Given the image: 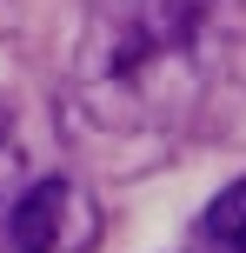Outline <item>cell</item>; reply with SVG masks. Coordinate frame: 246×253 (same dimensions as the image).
Listing matches in <instances>:
<instances>
[{
	"mask_svg": "<svg viewBox=\"0 0 246 253\" xmlns=\"http://www.w3.org/2000/svg\"><path fill=\"white\" fill-rule=\"evenodd\" d=\"M207 0H93L67 87V140L93 160L153 167L200 107Z\"/></svg>",
	"mask_w": 246,
	"mask_h": 253,
	"instance_id": "cell-1",
	"label": "cell"
},
{
	"mask_svg": "<svg viewBox=\"0 0 246 253\" xmlns=\"http://www.w3.org/2000/svg\"><path fill=\"white\" fill-rule=\"evenodd\" d=\"M100 200L67 173H40L13 193L7 207V253H93L100 247Z\"/></svg>",
	"mask_w": 246,
	"mask_h": 253,
	"instance_id": "cell-2",
	"label": "cell"
},
{
	"mask_svg": "<svg viewBox=\"0 0 246 253\" xmlns=\"http://www.w3.org/2000/svg\"><path fill=\"white\" fill-rule=\"evenodd\" d=\"M186 253H246V173L226 180L186 233Z\"/></svg>",
	"mask_w": 246,
	"mask_h": 253,
	"instance_id": "cell-3",
	"label": "cell"
},
{
	"mask_svg": "<svg viewBox=\"0 0 246 253\" xmlns=\"http://www.w3.org/2000/svg\"><path fill=\"white\" fill-rule=\"evenodd\" d=\"M20 27V0H0V34H13Z\"/></svg>",
	"mask_w": 246,
	"mask_h": 253,
	"instance_id": "cell-4",
	"label": "cell"
},
{
	"mask_svg": "<svg viewBox=\"0 0 246 253\" xmlns=\"http://www.w3.org/2000/svg\"><path fill=\"white\" fill-rule=\"evenodd\" d=\"M0 140H7V107H0Z\"/></svg>",
	"mask_w": 246,
	"mask_h": 253,
	"instance_id": "cell-5",
	"label": "cell"
}]
</instances>
